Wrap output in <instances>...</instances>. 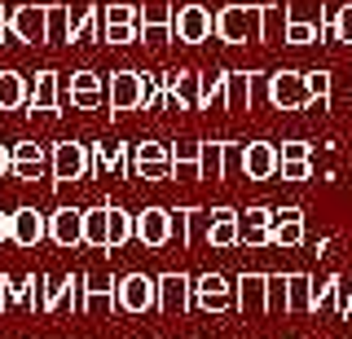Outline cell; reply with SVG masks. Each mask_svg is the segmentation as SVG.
<instances>
[{
    "mask_svg": "<svg viewBox=\"0 0 352 339\" xmlns=\"http://www.w3.org/2000/svg\"><path fill=\"white\" fill-rule=\"evenodd\" d=\"M264 36V9L260 5H225L216 14V40L225 45H251Z\"/></svg>",
    "mask_w": 352,
    "mask_h": 339,
    "instance_id": "obj_1",
    "label": "cell"
},
{
    "mask_svg": "<svg viewBox=\"0 0 352 339\" xmlns=\"http://www.w3.org/2000/svg\"><path fill=\"white\" fill-rule=\"evenodd\" d=\"M0 27L14 31L22 45H49V5H18L0 14Z\"/></svg>",
    "mask_w": 352,
    "mask_h": 339,
    "instance_id": "obj_2",
    "label": "cell"
},
{
    "mask_svg": "<svg viewBox=\"0 0 352 339\" xmlns=\"http://www.w3.org/2000/svg\"><path fill=\"white\" fill-rule=\"evenodd\" d=\"M128 172H132V177H141V181H172L176 177L172 146H163V141H132Z\"/></svg>",
    "mask_w": 352,
    "mask_h": 339,
    "instance_id": "obj_3",
    "label": "cell"
},
{
    "mask_svg": "<svg viewBox=\"0 0 352 339\" xmlns=\"http://www.w3.org/2000/svg\"><path fill=\"white\" fill-rule=\"evenodd\" d=\"M269 106L278 111H308L313 93H308V71H273L269 75Z\"/></svg>",
    "mask_w": 352,
    "mask_h": 339,
    "instance_id": "obj_4",
    "label": "cell"
},
{
    "mask_svg": "<svg viewBox=\"0 0 352 339\" xmlns=\"http://www.w3.org/2000/svg\"><path fill=\"white\" fill-rule=\"evenodd\" d=\"M88 172H93V146H84V141H58L53 146V168H49L53 185L84 181Z\"/></svg>",
    "mask_w": 352,
    "mask_h": 339,
    "instance_id": "obj_5",
    "label": "cell"
},
{
    "mask_svg": "<svg viewBox=\"0 0 352 339\" xmlns=\"http://www.w3.org/2000/svg\"><path fill=\"white\" fill-rule=\"evenodd\" d=\"M163 111H203V75L198 71L163 75Z\"/></svg>",
    "mask_w": 352,
    "mask_h": 339,
    "instance_id": "obj_6",
    "label": "cell"
},
{
    "mask_svg": "<svg viewBox=\"0 0 352 339\" xmlns=\"http://www.w3.org/2000/svg\"><path fill=\"white\" fill-rule=\"evenodd\" d=\"M234 304H238V291L225 273H203V278H194V309L225 313V309H234Z\"/></svg>",
    "mask_w": 352,
    "mask_h": 339,
    "instance_id": "obj_7",
    "label": "cell"
},
{
    "mask_svg": "<svg viewBox=\"0 0 352 339\" xmlns=\"http://www.w3.org/2000/svg\"><path fill=\"white\" fill-rule=\"evenodd\" d=\"M110 93V111L106 115H119V111H137L141 102H146V71H115L106 84Z\"/></svg>",
    "mask_w": 352,
    "mask_h": 339,
    "instance_id": "obj_8",
    "label": "cell"
},
{
    "mask_svg": "<svg viewBox=\"0 0 352 339\" xmlns=\"http://www.w3.org/2000/svg\"><path fill=\"white\" fill-rule=\"evenodd\" d=\"M150 309H159V278H146V273L119 278V313H150Z\"/></svg>",
    "mask_w": 352,
    "mask_h": 339,
    "instance_id": "obj_9",
    "label": "cell"
},
{
    "mask_svg": "<svg viewBox=\"0 0 352 339\" xmlns=\"http://www.w3.org/2000/svg\"><path fill=\"white\" fill-rule=\"evenodd\" d=\"M194 309V278L190 273H163L159 278V313L181 317Z\"/></svg>",
    "mask_w": 352,
    "mask_h": 339,
    "instance_id": "obj_10",
    "label": "cell"
},
{
    "mask_svg": "<svg viewBox=\"0 0 352 339\" xmlns=\"http://www.w3.org/2000/svg\"><path fill=\"white\" fill-rule=\"evenodd\" d=\"M172 31H176L181 45H203V40H212L216 18H212V9H207V5H181V9H176Z\"/></svg>",
    "mask_w": 352,
    "mask_h": 339,
    "instance_id": "obj_11",
    "label": "cell"
},
{
    "mask_svg": "<svg viewBox=\"0 0 352 339\" xmlns=\"http://www.w3.org/2000/svg\"><path fill=\"white\" fill-rule=\"evenodd\" d=\"M282 168V155L273 141H251L247 150H242V177L247 181H273Z\"/></svg>",
    "mask_w": 352,
    "mask_h": 339,
    "instance_id": "obj_12",
    "label": "cell"
},
{
    "mask_svg": "<svg viewBox=\"0 0 352 339\" xmlns=\"http://www.w3.org/2000/svg\"><path fill=\"white\" fill-rule=\"evenodd\" d=\"M9 150H14V177L18 181H40L53 168V150H44L40 141H18Z\"/></svg>",
    "mask_w": 352,
    "mask_h": 339,
    "instance_id": "obj_13",
    "label": "cell"
},
{
    "mask_svg": "<svg viewBox=\"0 0 352 339\" xmlns=\"http://www.w3.org/2000/svg\"><path fill=\"white\" fill-rule=\"evenodd\" d=\"M172 23H176V9L172 5H146L141 9V45H168V40H176V31H172Z\"/></svg>",
    "mask_w": 352,
    "mask_h": 339,
    "instance_id": "obj_14",
    "label": "cell"
},
{
    "mask_svg": "<svg viewBox=\"0 0 352 339\" xmlns=\"http://www.w3.org/2000/svg\"><path fill=\"white\" fill-rule=\"evenodd\" d=\"M137 243L141 247H168L172 243V212L168 207H141L137 212Z\"/></svg>",
    "mask_w": 352,
    "mask_h": 339,
    "instance_id": "obj_15",
    "label": "cell"
},
{
    "mask_svg": "<svg viewBox=\"0 0 352 339\" xmlns=\"http://www.w3.org/2000/svg\"><path fill=\"white\" fill-rule=\"evenodd\" d=\"M119 282L110 273H84V313H115Z\"/></svg>",
    "mask_w": 352,
    "mask_h": 339,
    "instance_id": "obj_16",
    "label": "cell"
},
{
    "mask_svg": "<svg viewBox=\"0 0 352 339\" xmlns=\"http://www.w3.org/2000/svg\"><path fill=\"white\" fill-rule=\"evenodd\" d=\"M234 291H238V304L234 309L242 317H256V313H269V273H242V278L234 282Z\"/></svg>",
    "mask_w": 352,
    "mask_h": 339,
    "instance_id": "obj_17",
    "label": "cell"
},
{
    "mask_svg": "<svg viewBox=\"0 0 352 339\" xmlns=\"http://www.w3.org/2000/svg\"><path fill=\"white\" fill-rule=\"evenodd\" d=\"M304 212L300 207H273V225H269V247H300L304 243Z\"/></svg>",
    "mask_w": 352,
    "mask_h": 339,
    "instance_id": "obj_18",
    "label": "cell"
},
{
    "mask_svg": "<svg viewBox=\"0 0 352 339\" xmlns=\"http://www.w3.org/2000/svg\"><path fill=\"white\" fill-rule=\"evenodd\" d=\"M49 243L53 247H84V212L80 207H58L49 216Z\"/></svg>",
    "mask_w": 352,
    "mask_h": 339,
    "instance_id": "obj_19",
    "label": "cell"
},
{
    "mask_svg": "<svg viewBox=\"0 0 352 339\" xmlns=\"http://www.w3.org/2000/svg\"><path fill=\"white\" fill-rule=\"evenodd\" d=\"M44 238H49V216L36 212V207H18V212H14V234H9V243H18V247H40Z\"/></svg>",
    "mask_w": 352,
    "mask_h": 339,
    "instance_id": "obj_20",
    "label": "cell"
},
{
    "mask_svg": "<svg viewBox=\"0 0 352 339\" xmlns=\"http://www.w3.org/2000/svg\"><path fill=\"white\" fill-rule=\"evenodd\" d=\"M58 106H62V80H58V71H40L36 75V84H31V111L27 115H58Z\"/></svg>",
    "mask_w": 352,
    "mask_h": 339,
    "instance_id": "obj_21",
    "label": "cell"
},
{
    "mask_svg": "<svg viewBox=\"0 0 352 339\" xmlns=\"http://www.w3.org/2000/svg\"><path fill=\"white\" fill-rule=\"evenodd\" d=\"M132 163V141H102V146H93V172H110V177H119V172H128Z\"/></svg>",
    "mask_w": 352,
    "mask_h": 339,
    "instance_id": "obj_22",
    "label": "cell"
},
{
    "mask_svg": "<svg viewBox=\"0 0 352 339\" xmlns=\"http://www.w3.org/2000/svg\"><path fill=\"white\" fill-rule=\"evenodd\" d=\"M256 71H225V111H251Z\"/></svg>",
    "mask_w": 352,
    "mask_h": 339,
    "instance_id": "obj_23",
    "label": "cell"
},
{
    "mask_svg": "<svg viewBox=\"0 0 352 339\" xmlns=\"http://www.w3.org/2000/svg\"><path fill=\"white\" fill-rule=\"evenodd\" d=\"M242 238V221L234 207H216L212 212V225H207V243L212 247H238Z\"/></svg>",
    "mask_w": 352,
    "mask_h": 339,
    "instance_id": "obj_24",
    "label": "cell"
},
{
    "mask_svg": "<svg viewBox=\"0 0 352 339\" xmlns=\"http://www.w3.org/2000/svg\"><path fill=\"white\" fill-rule=\"evenodd\" d=\"M203 159H198V181H225L229 177V141H198Z\"/></svg>",
    "mask_w": 352,
    "mask_h": 339,
    "instance_id": "obj_25",
    "label": "cell"
},
{
    "mask_svg": "<svg viewBox=\"0 0 352 339\" xmlns=\"http://www.w3.org/2000/svg\"><path fill=\"white\" fill-rule=\"evenodd\" d=\"M207 221H212V212H203V207H172V243L190 247L198 238V225Z\"/></svg>",
    "mask_w": 352,
    "mask_h": 339,
    "instance_id": "obj_26",
    "label": "cell"
},
{
    "mask_svg": "<svg viewBox=\"0 0 352 339\" xmlns=\"http://www.w3.org/2000/svg\"><path fill=\"white\" fill-rule=\"evenodd\" d=\"M75 278L71 273H40V313H58L71 300Z\"/></svg>",
    "mask_w": 352,
    "mask_h": 339,
    "instance_id": "obj_27",
    "label": "cell"
},
{
    "mask_svg": "<svg viewBox=\"0 0 352 339\" xmlns=\"http://www.w3.org/2000/svg\"><path fill=\"white\" fill-rule=\"evenodd\" d=\"M344 295H348V278H344V273H330L326 282H313V309H308V313L335 309L339 317H344Z\"/></svg>",
    "mask_w": 352,
    "mask_h": 339,
    "instance_id": "obj_28",
    "label": "cell"
},
{
    "mask_svg": "<svg viewBox=\"0 0 352 339\" xmlns=\"http://www.w3.org/2000/svg\"><path fill=\"white\" fill-rule=\"evenodd\" d=\"M84 247H97V251L110 247V203L84 212Z\"/></svg>",
    "mask_w": 352,
    "mask_h": 339,
    "instance_id": "obj_29",
    "label": "cell"
},
{
    "mask_svg": "<svg viewBox=\"0 0 352 339\" xmlns=\"http://www.w3.org/2000/svg\"><path fill=\"white\" fill-rule=\"evenodd\" d=\"M18 106H31V84L22 80V71H0V111Z\"/></svg>",
    "mask_w": 352,
    "mask_h": 339,
    "instance_id": "obj_30",
    "label": "cell"
},
{
    "mask_svg": "<svg viewBox=\"0 0 352 339\" xmlns=\"http://www.w3.org/2000/svg\"><path fill=\"white\" fill-rule=\"evenodd\" d=\"M102 27H106L102 5H84V14L71 23V45H93V40H102Z\"/></svg>",
    "mask_w": 352,
    "mask_h": 339,
    "instance_id": "obj_31",
    "label": "cell"
},
{
    "mask_svg": "<svg viewBox=\"0 0 352 339\" xmlns=\"http://www.w3.org/2000/svg\"><path fill=\"white\" fill-rule=\"evenodd\" d=\"M260 9H264V36H260V45L286 40V27H291V5H286V0H269V5H260Z\"/></svg>",
    "mask_w": 352,
    "mask_h": 339,
    "instance_id": "obj_32",
    "label": "cell"
},
{
    "mask_svg": "<svg viewBox=\"0 0 352 339\" xmlns=\"http://www.w3.org/2000/svg\"><path fill=\"white\" fill-rule=\"evenodd\" d=\"M36 287L31 278H14V273H0V309H14V304H31Z\"/></svg>",
    "mask_w": 352,
    "mask_h": 339,
    "instance_id": "obj_33",
    "label": "cell"
},
{
    "mask_svg": "<svg viewBox=\"0 0 352 339\" xmlns=\"http://www.w3.org/2000/svg\"><path fill=\"white\" fill-rule=\"evenodd\" d=\"M198 159H203V146H198V141H176V146H172V168H176V177L198 181Z\"/></svg>",
    "mask_w": 352,
    "mask_h": 339,
    "instance_id": "obj_34",
    "label": "cell"
},
{
    "mask_svg": "<svg viewBox=\"0 0 352 339\" xmlns=\"http://www.w3.org/2000/svg\"><path fill=\"white\" fill-rule=\"evenodd\" d=\"M308 93H313V106L308 111H330V97H335V75L330 71H308Z\"/></svg>",
    "mask_w": 352,
    "mask_h": 339,
    "instance_id": "obj_35",
    "label": "cell"
},
{
    "mask_svg": "<svg viewBox=\"0 0 352 339\" xmlns=\"http://www.w3.org/2000/svg\"><path fill=\"white\" fill-rule=\"evenodd\" d=\"M291 282V313H308L313 309V278L308 273H286Z\"/></svg>",
    "mask_w": 352,
    "mask_h": 339,
    "instance_id": "obj_36",
    "label": "cell"
},
{
    "mask_svg": "<svg viewBox=\"0 0 352 339\" xmlns=\"http://www.w3.org/2000/svg\"><path fill=\"white\" fill-rule=\"evenodd\" d=\"M49 45H71V9L49 5Z\"/></svg>",
    "mask_w": 352,
    "mask_h": 339,
    "instance_id": "obj_37",
    "label": "cell"
},
{
    "mask_svg": "<svg viewBox=\"0 0 352 339\" xmlns=\"http://www.w3.org/2000/svg\"><path fill=\"white\" fill-rule=\"evenodd\" d=\"M269 313H291V282H286V273H269Z\"/></svg>",
    "mask_w": 352,
    "mask_h": 339,
    "instance_id": "obj_38",
    "label": "cell"
},
{
    "mask_svg": "<svg viewBox=\"0 0 352 339\" xmlns=\"http://www.w3.org/2000/svg\"><path fill=\"white\" fill-rule=\"evenodd\" d=\"M317 36H322V23H300V18H291V27H286V45H295V49L313 45Z\"/></svg>",
    "mask_w": 352,
    "mask_h": 339,
    "instance_id": "obj_39",
    "label": "cell"
},
{
    "mask_svg": "<svg viewBox=\"0 0 352 339\" xmlns=\"http://www.w3.org/2000/svg\"><path fill=\"white\" fill-rule=\"evenodd\" d=\"M102 40L110 49H124V45H132V40H141V27H124V23H106L102 27Z\"/></svg>",
    "mask_w": 352,
    "mask_h": 339,
    "instance_id": "obj_40",
    "label": "cell"
},
{
    "mask_svg": "<svg viewBox=\"0 0 352 339\" xmlns=\"http://www.w3.org/2000/svg\"><path fill=\"white\" fill-rule=\"evenodd\" d=\"M102 14H106V23H124V27H137V23H141V9H137V5H124V0L106 5Z\"/></svg>",
    "mask_w": 352,
    "mask_h": 339,
    "instance_id": "obj_41",
    "label": "cell"
},
{
    "mask_svg": "<svg viewBox=\"0 0 352 339\" xmlns=\"http://www.w3.org/2000/svg\"><path fill=\"white\" fill-rule=\"evenodd\" d=\"M278 177L282 181H313V159H282Z\"/></svg>",
    "mask_w": 352,
    "mask_h": 339,
    "instance_id": "obj_42",
    "label": "cell"
},
{
    "mask_svg": "<svg viewBox=\"0 0 352 339\" xmlns=\"http://www.w3.org/2000/svg\"><path fill=\"white\" fill-rule=\"evenodd\" d=\"M71 93H106V80L97 71H71Z\"/></svg>",
    "mask_w": 352,
    "mask_h": 339,
    "instance_id": "obj_43",
    "label": "cell"
},
{
    "mask_svg": "<svg viewBox=\"0 0 352 339\" xmlns=\"http://www.w3.org/2000/svg\"><path fill=\"white\" fill-rule=\"evenodd\" d=\"M203 106H225V71L203 75Z\"/></svg>",
    "mask_w": 352,
    "mask_h": 339,
    "instance_id": "obj_44",
    "label": "cell"
},
{
    "mask_svg": "<svg viewBox=\"0 0 352 339\" xmlns=\"http://www.w3.org/2000/svg\"><path fill=\"white\" fill-rule=\"evenodd\" d=\"M335 45H352V0L335 9Z\"/></svg>",
    "mask_w": 352,
    "mask_h": 339,
    "instance_id": "obj_45",
    "label": "cell"
},
{
    "mask_svg": "<svg viewBox=\"0 0 352 339\" xmlns=\"http://www.w3.org/2000/svg\"><path fill=\"white\" fill-rule=\"evenodd\" d=\"M242 229H269L273 225V207H247V212H238Z\"/></svg>",
    "mask_w": 352,
    "mask_h": 339,
    "instance_id": "obj_46",
    "label": "cell"
},
{
    "mask_svg": "<svg viewBox=\"0 0 352 339\" xmlns=\"http://www.w3.org/2000/svg\"><path fill=\"white\" fill-rule=\"evenodd\" d=\"M154 106H163V75L146 71V102H141V111H154Z\"/></svg>",
    "mask_w": 352,
    "mask_h": 339,
    "instance_id": "obj_47",
    "label": "cell"
},
{
    "mask_svg": "<svg viewBox=\"0 0 352 339\" xmlns=\"http://www.w3.org/2000/svg\"><path fill=\"white\" fill-rule=\"evenodd\" d=\"M62 102H71L75 111H97L102 102H110V93H66Z\"/></svg>",
    "mask_w": 352,
    "mask_h": 339,
    "instance_id": "obj_48",
    "label": "cell"
},
{
    "mask_svg": "<svg viewBox=\"0 0 352 339\" xmlns=\"http://www.w3.org/2000/svg\"><path fill=\"white\" fill-rule=\"evenodd\" d=\"M278 155L282 159H313V146H308V141H282Z\"/></svg>",
    "mask_w": 352,
    "mask_h": 339,
    "instance_id": "obj_49",
    "label": "cell"
},
{
    "mask_svg": "<svg viewBox=\"0 0 352 339\" xmlns=\"http://www.w3.org/2000/svg\"><path fill=\"white\" fill-rule=\"evenodd\" d=\"M238 247H269V229H242Z\"/></svg>",
    "mask_w": 352,
    "mask_h": 339,
    "instance_id": "obj_50",
    "label": "cell"
},
{
    "mask_svg": "<svg viewBox=\"0 0 352 339\" xmlns=\"http://www.w3.org/2000/svg\"><path fill=\"white\" fill-rule=\"evenodd\" d=\"M9 172H14V150L0 146V177H9Z\"/></svg>",
    "mask_w": 352,
    "mask_h": 339,
    "instance_id": "obj_51",
    "label": "cell"
},
{
    "mask_svg": "<svg viewBox=\"0 0 352 339\" xmlns=\"http://www.w3.org/2000/svg\"><path fill=\"white\" fill-rule=\"evenodd\" d=\"M344 317H352V278H348V295H344Z\"/></svg>",
    "mask_w": 352,
    "mask_h": 339,
    "instance_id": "obj_52",
    "label": "cell"
}]
</instances>
